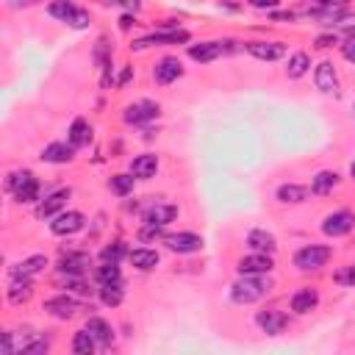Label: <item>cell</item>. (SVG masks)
Returning a JSON list of instances; mask_svg holds the SVG:
<instances>
[{
  "label": "cell",
  "instance_id": "cell-1",
  "mask_svg": "<svg viewBox=\"0 0 355 355\" xmlns=\"http://www.w3.org/2000/svg\"><path fill=\"white\" fill-rule=\"evenodd\" d=\"M272 289V283L261 275H242V280H236L231 286V300L239 303V306H250V303H258L266 292Z\"/></svg>",
  "mask_w": 355,
  "mask_h": 355
},
{
  "label": "cell",
  "instance_id": "cell-2",
  "mask_svg": "<svg viewBox=\"0 0 355 355\" xmlns=\"http://www.w3.org/2000/svg\"><path fill=\"white\" fill-rule=\"evenodd\" d=\"M6 189L17 197V203H34L39 200V181L31 170H23V172H12L9 181H6Z\"/></svg>",
  "mask_w": 355,
  "mask_h": 355
},
{
  "label": "cell",
  "instance_id": "cell-3",
  "mask_svg": "<svg viewBox=\"0 0 355 355\" xmlns=\"http://www.w3.org/2000/svg\"><path fill=\"white\" fill-rule=\"evenodd\" d=\"M47 14L67 23V25H73V28H87L89 25V12L78 9L76 3H69V0H56V3H50Z\"/></svg>",
  "mask_w": 355,
  "mask_h": 355
},
{
  "label": "cell",
  "instance_id": "cell-4",
  "mask_svg": "<svg viewBox=\"0 0 355 355\" xmlns=\"http://www.w3.org/2000/svg\"><path fill=\"white\" fill-rule=\"evenodd\" d=\"M330 255H333L330 247L308 244V247H303V250L295 253V266L297 269H319V266H325L330 261Z\"/></svg>",
  "mask_w": 355,
  "mask_h": 355
},
{
  "label": "cell",
  "instance_id": "cell-5",
  "mask_svg": "<svg viewBox=\"0 0 355 355\" xmlns=\"http://www.w3.org/2000/svg\"><path fill=\"white\" fill-rule=\"evenodd\" d=\"M352 228H355V214L352 211H333V214H328L325 222H322V233L333 236V239L347 236Z\"/></svg>",
  "mask_w": 355,
  "mask_h": 355
},
{
  "label": "cell",
  "instance_id": "cell-6",
  "mask_svg": "<svg viewBox=\"0 0 355 355\" xmlns=\"http://www.w3.org/2000/svg\"><path fill=\"white\" fill-rule=\"evenodd\" d=\"M84 222L87 220H84L81 211H61V214H56V220L50 222V231L56 236H73L84 228Z\"/></svg>",
  "mask_w": 355,
  "mask_h": 355
},
{
  "label": "cell",
  "instance_id": "cell-7",
  "mask_svg": "<svg viewBox=\"0 0 355 355\" xmlns=\"http://www.w3.org/2000/svg\"><path fill=\"white\" fill-rule=\"evenodd\" d=\"M45 311L56 319H73L78 311H81V303L69 295H56L50 300H45Z\"/></svg>",
  "mask_w": 355,
  "mask_h": 355
},
{
  "label": "cell",
  "instance_id": "cell-8",
  "mask_svg": "<svg viewBox=\"0 0 355 355\" xmlns=\"http://www.w3.org/2000/svg\"><path fill=\"white\" fill-rule=\"evenodd\" d=\"M159 119V103L153 100H139V103H130L125 108V122L128 125H145V122H153Z\"/></svg>",
  "mask_w": 355,
  "mask_h": 355
},
{
  "label": "cell",
  "instance_id": "cell-9",
  "mask_svg": "<svg viewBox=\"0 0 355 355\" xmlns=\"http://www.w3.org/2000/svg\"><path fill=\"white\" fill-rule=\"evenodd\" d=\"M89 266H92L89 253H67L58 261V272L67 277H84L89 272Z\"/></svg>",
  "mask_w": 355,
  "mask_h": 355
},
{
  "label": "cell",
  "instance_id": "cell-10",
  "mask_svg": "<svg viewBox=\"0 0 355 355\" xmlns=\"http://www.w3.org/2000/svg\"><path fill=\"white\" fill-rule=\"evenodd\" d=\"M181 76H183V64H181V58H175V56L161 58V61L156 64V69H153V78H156V84H161V87L178 81Z\"/></svg>",
  "mask_w": 355,
  "mask_h": 355
},
{
  "label": "cell",
  "instance_id": "cell-11",
  "mask_svg": "<svg viewBox=\"0 0 355 355\" xmlns=\"http://www.w3.org/2000/svg\"><path fill=\"white\" fill-rule=\"evenodd\" d=\"M181 42H189V31L172 28V31H164V34H153V36L139 39V42H133V47H136V50H145V47H150V45H181Z\"/></svg>",
  "mask_w": 355,
  "mask_h": 355
},
{
  "label": "cell",
  "instance_id": "cell-12",
  "mask_svg": "<svg viewBox=\"0 0 355 355\" xmlns=\"http://www.w3.org/2000/svg\"><path fill=\"white\" fill-rule=\"evenodd\" d=\"M255 322H258V328H261L264 333H269V336H277V333H283V330H286V325H289V317L283 314V311H275V308H269V311H258Z\"/></svg>",
  "mask_w": 355,
  "mask_h": 355
},
{
  "label": "cell",
  "instance_id": "cell-13",
  "mask_svg": "<svg viewBox=\"0 0 355 355\" xmlns=\"http://www.w3.org/2000/svg\"><path fill=\"white\" fill-rule=\"evenodd\" d=\"M175 217H178V208H175V205H170V203H156V205H150V208L145 211V225H159V228H164V225H170Z\"/></svg>",
  "mask_w": 355,
  "mask_h": 355
},
{
  "label": "cell",
  "instance_id": "cell-14",
  "mask_svg": "<svg viewBox=\"0 0 355 355\" xmlns=\"http://www.w3.org/2000/svg\"><path fill=\"white\" fill-rule=\"evenodd\" d=\"M272 255H266V253H253V255H247V258H242L239 261V272L242 275H266V272H272Z\"/></svg>",
  "mask_w": 355,
  "mask_h": 355
},
{
  "label": "cell",
  "instance_id": "cell-15",
  "mask_svg": "<svg viewBox=\"0 0 355 355\" xmlns=\"http://www.w3.org/2000/svg\"><path fill=\"white\" fill-rule=\"evenodd\" d=\"M42 161L47 164H69L76 159V148L73 145H67V141H53V145H47L39 156Z\"/></svg>",
  "mask_w": 355,
  "mask_h": 355
},
{
  "label": "cell",
  "instance_id": "cell-16",
  "mask_svg": "<svg viewBox=\"0 0 355 355\" xmlns=\"http://www.w3.org/2000/svg\"><path fill=\"white\" fill-rule=\"evenodd\" d=\"M225 45H228V42H200V45H192V47H189V56H192L194 61H200V64H208V61L220 58L222 53H228Z\"/></svg>",
  "mask_w": 355,
  "mask_h": 355
},
{
  "label": "cell",
  "instance_id": "cell-17",
  "mask_svg": "<svg viewBox=\"0 0 355 355\" xmlns=\"http://www.w3.org/2000/svg\"><path fill=\"white\" fill-rule=\"evenodd\" d=\"M314 84H317V89L325 92V95H336V92H339V78H336V69H333L330 61H322V64L317 67Z\"/></svg>",
  "mask_w": 355,
  "mask_h": 355
},
{
  "label": "cell",
  "instance_id": "cell-18",
  "mask_svg": "<svg viewBox=\"0 0 355 355\" xmlns=\"http://www.w3.org/2000/svg\"><path fill=\"white\" fill-rule=\"evenodd\" d=\"M244 47H247L250 56H255L261 61H277V58L286 56V47H283L280 42H247Z\"/></svg>",
  "mask_w": 355,
  "mask_h": 355
},
{
  "label": "cell",
  "instance_id": "cell-19",
  "mask_svg": "<svg viewBox=\"0 0 355 355\" xmlns=\"http://www.w3.org/2000/svg\"><path fill=\"white\" fill-rule=\"evenodd\" d=\"M164 242L172 253H197L203 247V236H197V233H172Z\"/></svg>",
  "mask_w": 355,
  "mask_h": 355
},
{
  "label": "cell",
  "instance_id": "cell-20",
  "mask_svg": "<svg viewBox=\"0 0 355 355\" xmlns=\"http://www.w3.org/2000/svg\"><path fill=\"white\" fill-rule=\"evenodd\" d=\"M156 172H159V159H156L153 153L136 156V159L130 161V175L139 178V181H148V178H153Z\"/></svg>",
  "mask_w": 355,
  "mask_h": 355
},
{
  "label": "cell",
  "instance_id": "cell-21",
  "mask_svg": "<svg viewBox=\"0 0 355 355\" xmlns=\"http://www.w3.org/2000/svg\"><path fill=\"white\" fill-rule=\"evenodd\" d=\"M247 244H250L255 253H266V255H272V253L277 250V242H275V236H272L269 231H264V228H255V231H250V233H247Z\"/></svg>",
  "mask_w": 355,
  "mask_h": 355
},
{
  "label": "cell",
  "instance_id": "cell-22",
  "mask_svg": "<svg viewBox=\"0 0 355 355\" xmlns=\"http://www.w3.org/2000/svg\"><path fill=\"white\" fill-rule=\"evenodd\" d=\"M69 200V189H58V192H53V194H47L42 203H39V208H36V214L45 220V217H53L56 211H61L64 208V203Z\"/></svg>",
  "mask_w": 355,
  "mask_h": 355
},
{
  "label": "cell",
  "instance_id": "cell-23",
  "mask_svg": "<svg viewBox=\"0 0 355 355\" xmlns=\"http://www.w3.org/2000/svg\"><path fill=\"white\" fill-rule=\"evenodd\" d=\"M319 306V292L317 289H300L292 297V311L295 314H311Z\"/></svg>",
  "mask_w": 355,
  "mask_h": 355
},
{
  "label": "cell",
  "instance_id": "cell-24",
  "mask_svg": "<svg viewBox=\"0 0 355 355\" xmlns=\"http://www.w3.org/2000/svg\"><path fill=\"white\" fill-rule=\"evenodd\" d=\"M47 266V255H31L12 269V277H34Z\"/></svg>",
  "mask_w": 355,
  "mask_h": 355
},
{
  "label": "cell",
  "instance_id": "cell-25",
  "mask_svg": "<svg viewBox=\"0 0 355 355\" xmlns=\"http://www.w3.org/2000/svg\"><path fill=\"white\" fill-rule=\"evenodd\" d=\"M87 330L95 336V341H98V344H103V347H111V341H114V330H111V325H108L106 319H100V317H92V319L87 322Z\"/></svg>",
  "mask_w": 355,
  "mask_h": 355
},
{
  "label": "cell",
  "instance_id": "cell-26",
  "mask_svg": "<svg viewBox=\"0 0 355 355\" xmlns=\"http://www.w3.org/2000/svg\"><path fill=\"white\" fill-rule=\"evenodd\" d=\"M128 258H130V264H133L136 269H141V272H150V269L159 266V253H156V250H148V247L133 250Z\"/></svg>",
  "mask_w": 355,
  "mask_h": 355
},
{
  "label": "cell",
  "instance_id": "cell-27",
  "mask_svg": "<svg viewBox=\"0 0 355 355\" xmlns=\"http://www.w3.org/2000/svg\"><path fill=\"white\" fill-rule=\"evenodd\" d=\"M31 292H34L31 277H14L12 286H9V300H12L14 306H20V303H25V300L31 297Z\"/></svg>",
  "mask_w": 355,
  "mask_h": 355
},
{
  "label": "cell",
  "instance_id": "cell-28",
  "mask_svg": "<svg viewBox=\"0 0 355 355\" xmlns=\"http://www.w3.org/2000/svg\"><path fill=\"white\" fill-rule=\"evenodd\" d=\"M89 133H92V130H89V122H87V119H81V117L73 119V125H69V145H73L76 150L84 148L87 141H89Z\"/></svg>",
  "mask_w": 355,
  "mask_h": 355
},
{
  "label": "cell",
  "instance_id": "cell-29",
  "mask_svg": "<svg viewBox=\"0 0 355 355\" xmlns=\"http://www.w3.org/2000/svg\"><path fill=\"white\" fill-rule=\"evenodd\" d=\"M336 183H339V175L330 172V170H322V172H317V178L311 181V192H314V194H330V192L336 189Z\"/></svg>",
  "mask_w": 355,
  "mask_h": 355
},
{
  "label": "cell",
  "instance_id": "cell-30",
  "mask_svg": "<svg viewBox=\"0 0 355 355\" xmlns=\"http://www.w3.org/2000/svg\"><path fill=\"white\" fill-rule=\"evenodd\" d=\"M308 197V189L306 186H297V183H283L280 189H277V200L280 203H303Z\"/></svg>",
  "mask_w": 355,
  "mask_h": 355
},
{
  "label": "cell",
  "instance_id": "cell-31",
  "mask_svg": "<svg viewBox=\"0 0 355 355\" xmlns=\"http://www.w3.org/2000/svg\"><path fill=\"white\" fill-rule=\"evenodd\" d=\"M95 344H98V341H95V336H92L87 328L73 336V352H76V355H92V352H95Z\"/></svg>",
  "mask_w": 355,
  "mask_h": 355
},
{
  "label": "cell",
  "instance_id": "cell-32",
  "mask_svg": "<svg viewBox=\"0 0 355 355\" xmlns=\"http://www.w3.org/2000/svg\"><path fill=\"white\" fill-rule=\"evenodd\" d=\"M308 67H311V58H308V53H295V56L289 58L286 76H289V78H303V76L308 73Z\"/></svg>",
  "mask_w": 355,
  "mask_h": 355
},
{
  "label": "cell",
  "instance_id": "cell-33",
  "mask_svg": "<svg viewBox=\"0 0 355 355\" xmlns=\"http://www.w3.org/2000/svg\"><path fill=\"white\" fill-rule=\"evenodd\" d=\"M122 283H106V286H100V300H103V306H119L122 303Z\"/></svg>",
  "mask_w": 355,
  "mask_h": 355
},
{
  "label": "cell",
  "instance_id": "cell-34",
  "mask_svg": "<svg viewBox=\"0 0 355 355\" xmlns=\"http://www.w3.org/2000/svg\"><path fill=\"white\" fill-rule=\"evenodd\" d=\"M95 277H98V283H100V286H106V283H122L119 264H103V266H98Z\"/></svg>",
  "mask_w": 355,
  "mask_h": 355
},
{
  "label": "cell",
  "instance_id": "cell-35",
  "mask_svg": "<svg viewBox=\"0 0 355 355\" xmlns=\"http://www.w3.org/2000/svg\"><path fill=\"white\" fill-rule=\"evenodd\" d=\"M133 175H114L111 181H108V189L114 192V194H119V197H125V194H130L133 192Z\"/></svg>",
  "mask_w": 355,
  "mask_h": 355
},
{
  "label": "cell",
  "instance_id": "cell-36",
  "mask_svg": "<svg viewBox=\"0 0 355 355\" xmlns=\"http://www.w3.org/2000/svg\"><path fill=\"white\" fill-rule=\"evenodd\" d=\"M47 350H50V341L47 339H36V341H28V344L20 347L23 355H45Z\"/></svg>",
  "mask_w": 355,
  "mask_h": 355
},
{
  "label": "cell",
  "instance_id": "cell-37",
  "mask_svg": "<svg viewBox=\"0 0 355 355\" xmlns=\"http://www.w3.org/2000/svg\"><path fill=\"white\" fill-rule=\"evenodd\" d=\"M125 255V247L117 242V244H111V247H106L103 253H100V258H103V264H119V258Z\"/></svg>",
  "mask_w": 355,
  "mask_h": 355
},
{
  "label": "cell",
  "instance_id": "cell-38",
  "mask_svg": "<svg viewBox=\"0 0 355 355\" xmlns=\"http://www.w3.org/2000/svg\"><path fill=\"white\" fill-rule=\"evenodd\" d=\"M336 280H339V283H344V286H355V266L341 269V272L336 275Z\"/></svg>",
  "mask_w": 355,
  "mask_h": 355
},
{
  "label": "cell",
  "instance_id": "cell-39",
  "mask_svg": "<svg viewBox=\"0 0 355 355\" xmlns=\"http://www.w3.org/2000/svg\"><path fill=\"white\" fill-rule=\"evenodd\" d=\"M247 3L253 6V9H261V12H272V9H277L280 6V0H247Z\"/></svg>",
  "mask_w": 355,
  "mask_h": 355
},
{
  "label": "cell",
  "instance_id": "cell-40",
  "mask_svg": "<svg viewBox=\"0 0 355 355\" xmlns=\"http://www.w3.org/2000/svg\"><path fill=\"white\" fill-rule=\"evenodd\" d=\"M341 53H344V58H347V61H352V64H355V36H347V39H344Z\"/></svg>",
  "mask_w": 355,
  "mask_h": 355
},
{
  "label": "cell",
  "instance_id": "cell-41",
  "mask_svg": "<svg viewBox=\"0 0 355 355\" xmlns=\"http://www.w3.org/2000/svg\"><path fill=\"white\" fill-rule=\"evenodd\" d=\"M336 42H339V39H336L333 34H322V36L317 39V47H322V50H328V47H333Z\"/></svg>",
  "mask_w": 355,
  "mask_h": 355
},
{
  "label": "cell",
  "instance_id": "cell-42",
  "mask_svg": "<svg viewBox=\"0 0 355 355\" xmlns=\"http://www.w3.org/2000/svg\"><path fill=\"white\" fill-rule=\"evenodd\" d=\"M319 3H322L325 9H341V6L350 3V0H319Z\"/></svg>",
  "mask_w": 355,
  "mask_h": 355
},
{
  "label": "cell",
  "instance_id": "cell-43",
  "mask_svg": "<svg viewBox=\"0 0 355 355\" xmlns=\"http://www.w3.org/2000/svg\"><path fill=\"white\" fill-rule=\"evenodd\" d=\"M36 0H9V6L12 9H25V6H34Z\"/></svg>",
  "mask_w": 355,
  "mask_h": 355
},
{
  "label": "cell",
  "instance_id": "cell-44",
  "mask_svg": "<svg viewBox=\"0 0 355 355\" xmlns=\"http://www.w3.org/2000/svg\"><path fill=\"white\" fill-rule=\"evenodd\" d=\"M119 23H122V28H130V23H133V17H122Z\"/></svg>",
  "mask_w": 355,
  "mask_h": 355
},
{
  "label": "cell",
  "instance_id": "cell-45",
  "mask_svg": "<svg viewBox=\"0 0 355 355\" xmlns=\"http://www.w3.org/2000/svg\"><path fill=\"white\" fill-rule=\"evenodd\" d=\"M347 36H355V25H347Z\"/></svg>",
  "mask_w": 355,
  "mask_h": 355
},
{
  "label": "cell",
  "instance_id": "cell-46",
  "mask_svg": "<svg viewBox=\"0 0 355 355\" xmlns=\"http://www.w3.org/2000/svg\"><path fill=\"white\" fill-rule=\"evenodd\" d=\"M350 175H352V178H355V161H352V164H350Z\"/></svg>",
  "mask_w": 355,
  "mask_h": 355
},
{
  "label": "cell",
  "instance_id": "cell-47",
  "mask_svg": "<svg viewBox=\"0 0 355 355\" xmlns=\"http://www.w3.org/2000/svg\"><path fill=\"white\" fill-rule=\"evenodd\" d=\"M108 3H122V0H108Z\"/></svg>",
  "mask_w": 355,
  "mask_h": 355
},
{
  "label": "cell",
  "instance_id": "cell-48",
  "mask_svg": "<svg viewBox=\"0 0 355 355\" xmlns=\"http://www.w3.org/2000/svg\"><path fill=\"white\" fill-rule=\"evenodd\" d=\"M352 111H355V103H352Z\"/></svg>",
  "mask_w": 355,
  "mask_h": 355
}]
</instances>
